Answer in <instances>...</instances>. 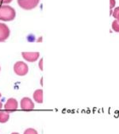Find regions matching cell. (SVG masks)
Instances as JSON below:
<instances>
[{
    "label": "cell",
    "instance_id": "cell-12",
    "mask_svg": "<svg viewBox=\"0 0 119 134\" xmlns=\"http://www.w3.org/2000/svg\"><path fill=\"white\" fill-rule=\"evenodd\" d=\"M113 17L116 19V20H117L118 21H119V7H116L114 10H113Z\"/></svg>",
    "mask_w": 119,
    "mask_h": 134
},
{
    "label": "cell",
    "instance_id": "cell-3",
    "mask_svg": "<svg viewBox=\"0 0 119 134\" xmlns=\"http://www.w3.org/2000/svg\"><path fill=\"white\" fill-rule=\"evenodd\" d=\"M14 71L16 75H18L19 76H24L28 73L29 67L25 62L18 61L14 65Z\"/></svg>",
    "mask_w": 119,
    "mask_h": 134
},
{
    "label": "cell",
    "instance_id": "cell-14",
    "mask_svg": "<svg viewBox=\"0 0 119 134\" xmlns=\"http://www.w3.org/2000/svg\"><path fill=\"white\" fill-rule=\"evenodd\" d=\"M12 1L13 0H0V4H8Z\"/></svg>",
    "mask_w": 119,
    "mask_h": 134
},
{
    "label": "cell",
    "instance_id": "cell-8",
    "mask_svg": "<svg viewBox=\"0 0 119 134\" xmlns=\"http://www.w3.org/2000/svg\"><path fill=\"white\" fill-rule=\"evenodd\" d=\"M34 99L37 103H42L43 102V91L41 89L37 90L34 93Z\"/></svg>",
    "mask_w": 119,
    "mask_h": 134
},
{
    "label": "cell",
    "instance_id": "cell-11",
    "mask_svg": "<svg viewBox=\"0 0 119 134\" xmlns=\"http://www.w3.org/2000/svg\"><path fill=\"white\" fill-rule=\"evenodd\" d=\"M23 134H38V133H37V131L36 129H32V128H29L24 131Z\"/></svg>",
    "mask_w": 119,
    "mask_h": 134
},
{
    "label": "cell",
    "instance_id": "cell-17",
    "mask_svg": "<svg viewBox=\"0 0 119 134\" xmlns=\"http://www.w3.org/2000/svg\"><path fill=\"white\" fill-rule=\"evenodd\" d=\"M11 134H19L18 132H12Z\"/></svg>",
    "mask_w": 119,
    "mask_h": 134
},
{
    "label": "cell",
    "instance_id": "cell-2",
    "mask_svg": "<svg viewBox=\"0 0 119 134\" xmlns=\"http://www.w3.org/2000/svg\"><path fill=\"white\" fill-rule=\"evenodd\" d=\"M17 2L22 9L30 10L37 7L40 0H17Z\"/></svg>",
    "mask_w": 119,
    "mask_h": 134
},
{
    "label": "cell",
    "instance_id": "cell-1",
    "mask_svg": "<svg viewBox=\"0 0 119 134\" xmlns=\"http://www.w3.org/2000/svg\"><path fill=\"white\" fill-rule=\"evenodd\" d=\"M15 10L8 5H0V20L10 21L15 18Z\"/></svg>",
    "mask_w": 119,
    "mask_h": 134
},
{
    "label": "cell",
    "instance_id": "cell-18",
    "mask_svg": "<svg viewBox=\"0 0 119 134\" xmlns=\"http://www.w3.org/2000/svg\"><path fill=\"white\" fill-rule=\"evenodd\" d=\"M0 71H1V68H0Z\"/></svg>",
    "mask_w": 119,
    "mask_h": 134
},
{
    "label": "cell",
    "instance_id": "cell-6",
    "mask_svg": "<svg viewBox=\"0 0 119 134\" xmlns=\"http://www.w3.org/2000/svg\"><path fill=\"white\" fill-rule=\"evenodd\" d=\"M21 56L22 58L30 63H34L35 61H37L38 60V58L40 57V53L37 52H21Z\"/></svg>",
    "mask_w": 119,
    "mask_h": 134
},
{
    "label": "cell",
    "instance_id": "cell-7",
    "mask_svg": "<svg viewBox=\"0 0 119 134\" xmlns=\"http://www.w3.org/2000/svg\"><path fill=\"white\" fill-rule=\"evenodd\" d=\"M10 36V29L8 26L0 22V42L6 41Z\"/></svg>",
    "mask_w": 119,
    "mask_h": 134
},
{
    "label": "cell",
    "instance_id": "cell-4",
    "mask_svg": "<svg viewBox=\"0 0 119 134\" xmlns=\"http://www.w3.org/2000/svg\"><path fill=\"white\" fill-rule=\"evenodd\" d=\"M18 107V103L17 100L15 98H10L6 102V104L4 105V109H5L6 112L10 114V113H13L15 110H17Z\"/></svg>",
    "mask_w": 119,
    "mask_h": 134
},
{
    "label": "cell",
    "instance_id": "cell-15",
    "mask_svg": "<svg viewBox=\"0 0 119 134\" xmlns=\"http://www.w3.org/2000/svg\"><path fill=\"white\" fill-rule=\"evenodd\" d=\"M42 64H43V59H41L40 62H39V67H40V69L42 71L43 70V66H42Z\"/></svg>",
    "mask_w": 119,
    "mask_h": 134
},
{
    "label": "cell",
    "instance_id": "cell-13",
    "mask_svg": "<svg viewBox=\"0 0 119 134\" xmlns=\"http://www.w3.org/2000/svg\"><path fill=\"white\" fill-rule=\"evenodd\" d=\"M116 1L115 0H110V15L113 14V8L115 7Z\"/></svg>",
    "mask_w": 119,
    "mask_h": 134
},
{
    "label": "cell",
    "instance_id": "cell-16",
    "mask_svg": "<svg viewBox=\"0 0 119 134\" xmlns=\"http://www.w3.org/2000/svg\"><path fill=\"white\" fill-rule=\"evenodd\" d=\"M0 98H1V93H0ZM2 107H3V103L1 101H0V110L2 109Z\"/></svg>",
    "mask_w": 119,
    "mask_h": 134
},
{
    "label": "cell",
    "instance_id": "cell-5",
    "mask_svg": "<svg viewBox=\"0 0 119 134\" xmlns=\"http://www.w3.org/2000/svg\"><path fill=\"white\" fill-rule=\"evenodd\" d=\"M20 105H21V110L25 111H31L34 109V102L29 98H27V97H25L21 100Z\"/></svg>",
    "mask_w": 119,
    "mask_h": 134
},
{
    "label": "cell",
    "instance_id": "cell-10",
    "mask_svg": "<svg viewBox=\"0 0 119 134\" xmlns=\"http://www.w3.org/2000/svg\"><path fill=\"white\" fill-rule=\"evenodd\" d=\"M112 29L113 30V31H115L116 33H119V21L117 20H114L112 22Z\"/></svg>",
    "mask_w": 119,
    "mask_h": 134
},
{
    "label": "cell",
    "instance_id": "cell-9",
    "mask_svg": "<svg viewBox=\"0 0 119 134\" xmlns=\"http://www.w3.org/2000/svg\"><path fill=\"white\" fill-rule=\"evenodd\" d=\"M10 119V114L6 111H1L0 112V123H6Z\"/></svg>",
    "mask_w": 119,
    "mask_h": 134
}]
</instances>
